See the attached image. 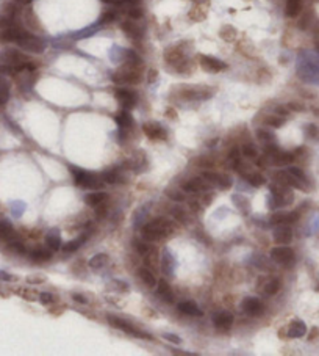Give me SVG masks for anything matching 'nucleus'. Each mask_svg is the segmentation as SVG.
I'll list each match as a JSON object with an SVG mask.
<instances>
[{"label":"nucleus","mask_w":319,"mask_h":356,"mask_svg":"<svg viewBox=\"0 0 319 356\" xmlns=\"http://www.w3.org/2000/svg\"><path fill=\"white\" fill-rule=\"evenodd\" d=\"M114 19H116V13H114L113 10H106V11H103V13H102L99 24H100V26H103V24H110V22H113Z\"/></svg>","instance_id":"nucleus-40"},{"label":"nucleus","mask_w":319,"mask_h":356,"mask_svg":"<svg viewBox=\"0 0 319 356\" xmlns=\"http://www.w3.org/2000/svg\"><path fill=\"white\" fill-rule=\"evenodd\" d=\"M158 287V295L163 297L166 301H174V294H172V289L169 286L164 279H161L160 283H157Z\"/></svg>","instance_id":"nucleus-25"},{"label":"nucleus","mask_w":319,"mask_h":356,"mask_svg":"<svg viewBox=\"0 0 319 356\" xmlns=\"http://www.w3.org/2000/svg\"><path fill=\"white\" fill-rule=\"evenodd\" d=\"M102 179L105 184H118L121 182V177H119V173L114 171V170H108V171H105L102 174Z\"/></svg>","instance_id":"nucleus-38"},{"label":"nucleus","mask_w":319,"mask_h":356,"mask_svg":"<svg viewBox=\"0 0 319 356\" xmlns=\"http://www.w3.org/2000/svg\"><path fill=\"white\" fill-rule=\"evenodd\" d=\"M149 77H147V80L149 82H151V83H154L155 80H157V77H158V72L155 71V69H151V71H149V74H147Z\"/></svg>","instance_id":"nucleus-57"},{"label":"nucleus","mask_w":319,"mask_h":356,"mask_svg":"<svg viewBox=\"0 0 319 356\" xmlns=\"http://www.w3.org/2000/svg\"><path fill=\"white\" fill-rule=\"evenodd\" d=\"M302 11V0H286L285 13L288 17H297Z\"/></svg>","instance_id":"nucleus-20"},{"label":"nucleus","mask_w":319,"mask_h":356,"mask_svg":"<svg viewBox=\"0 0 319 356\" xmlns=\"http://www.w3.org/2000/svg\"><path fill=\"white\" fill-rule=\"evenodd\" d=\"M121 30L132 39H139L142 36V29L136 26V22H133V20H124L121 24Z\"/></svg>","instance_id":"nucleus-16"},{"label":"nucleus","mask_w":319,"mask_h":356,"mask_svg":"<svg viewBox=\"0 0 319 356\" xmlns=\"http://www.w3.org/2000/svg\"><path fill=\"white\" fill-rule=\"evenodd\" d=\"M293 240V231L288 226H279L274 231V242L279 245H288Z\"/></svg>","instance_id":"nucleus-15"},{"label":"nucleus","mask_w":319,"mask_h":356,"mask_svg":"<svg viewBox=\"0 0 319 356\" xmlns=\"http://www.w3.org/2000/svg\"><path fill=\"white\" fill-rule=\"evenodd\" d=\"M231 184H233V181H231V177L227 176V174H219V179H218V182H216V185L221 188V190H228V188L231 187Z\"/></svg>","instance_id":"nucleus-39"},{"label":"nucleus","mask_w":319,"mask_h":356,"mask_svg":"<svg viewBox=\"0 0 319 356\" xmlns=\"http://www.w3.org/2000/svg\"><path fill=\"white\" fill-rule=\"evenodd\" d=\"M44 278H38V276H28V283H42Z\"/></svg>","instance_id":"nucleus-60"},{"label":"nucleus","mask_w":319,"mask_h":356,"mask_svg":"<svg viewBox=\"0 0 319 356\" xmlns=\"http://www.w3.org/2000/svg\"><path fill=\"white\" fill-rule=\"evenodd\" d=\"M199 65L207 72H221V71L228 68L227 63H224L215 57H210V55H199Z\"/></svg>","instance_id":"nucleus-8"},{"label":"nucleus","mask_w":319,"mask_h":356,"mask_svg":"<svg viewBox=\"0 0 319 356\" xmlns=\"http://www.w3.org/2000/svg\"><path fill=\"white\" fill-rule=\"evenodd\" d=\"M210 185L211 184L205 177H194V179L188 181L183 185V188H185L186 192H189V193H200V192H207Z\"/></svg>","instance_id":"nucleus-14"},{"label":"nucleus","mask_w":319,"mask_h":356,"mask_svg":"<svg viewBox=\"0 0 319 356\" xmlns=\"http://www.w3.org/2000/svg\"><path fill=\"white\" fill-rule=\"evenodd\" d=\"M106 198H108V196H106V193H103V192H96V193H90L88 196H84V202L96 209L97 206L103 204V202L106 201Z\"/></svg>","instance_id":"nucleus-21"},{"label":"nucleus","mask_w":319,"mask_h":356,"mask_svg":"<svg viewBox=\"0 0 319 356\" xmlns=\"http://www.w3.org/2000/svg\"><path fill=\"white\" fill-rule=\"evenodd\" d=\"M16 2L20 4V5H28V4L32 2V0H16Z\"/></svg>","instance_id":"nucleus-61"},{"label":"nucleus","mask_w":319,"mask_h":356,"mask_svg":"<svg viewBox=\"0 0 319 356\" xmlns=\"http://www.w3.org/2000/svg\"><path fill=\"white\" fill-rule=\"evenodd\" d=\"M139 4V0H118L116 5H129V7H135Z\"/></svg>","instance_id":"nucleus-54"},{"label":"nucleus","mask_w":319,"mask_h":356,"mask_svg":"<svg viewBox=\"0 0 319 356\" xmlns=\"http://www.w3.org/2000/svg\"><path fill=\"white\" fill-rule=\"evenodd\" d=\"M116 99L119 100V104L122 106V109L125 110H130L136 106V94L130 90H125V88H118L114 91Z\"/></svg>","instance_id":"nucleus-10"},{"label":"nucleus","mask_w":319,"mask_h":356,"mask_svg":"<svg viewBox=\"0 0 319 356\" xmlns=\"http://www.w3.org/2000/svg\"><path fill=\"white\" fill-rule=\"evenodd\" d=\"M142 131L144 134L151 138V140H160V138H166V132L164 129L161 128V125L158 122H154V121H149V122H144L142 124Z\"/></svg>","instance_id":"nucleus-12"},{"label":"nucleus","mask_w":319,"mask_h":356,"mask_svg":"<svg viewBox=\"0 0 319 356\" xmlns=\"http://www.w3.org/2000/svg\"><path fill=\"white\" fill-rule=\"evenodd\" d=\"M213 323L219 331H227L233 325V316L227 311H218L216 314H213Z\"/></svg>","instance_id":"nucleus-11"},{"label":"nucleus","mask_w":319,"mask_h":356,"mask_svg":"<svg viewBox=\"0 0 319 356\" xmlns=\"http://www.w3.org/2000/svg\"><path fill=\"white\" fill-rule=\"evenodd\" d=\"M257 137H258L263 143H272V140H274L272 132H269V131H263V129L257 132Z\"/></svg>","instance_id":"nucleus-42"},{"label":"nucleus","mask_w":319,"mask_h":356,"mask_svg":"<svg viewBox=\"0 0 319 356\" xmlns=\"http://www.w3.org/2000/svg\"><path fill=\"white\" fill-rule=\"evenodd\" d=\"M0 279H4V281H11L13 276H10L8 273H5V271H0Z\"/></svg>","instance_id":"nucleus-59"},{"label":"nucleus","mask_w":319,"mask_h":356,"mask_svg":"<svg viewBox=\"0 0 319 356\" xmlns=\"http://www.w3.org/2000/svg\"><path fill=\"white\" fill-rule=\"evenodd\" d=\"M271 193H272V207H280L293 202V192L283 184H272L271 185Z\"/></svg>","instance_id":"nucleus-6"},{"label":"nucleus","mask_w":319,"mask_h":356,"mask_svg":"<svg viewBox=\"0 0 319 356\" xmlns=\"http://www.w3.org/2000/svg\"><path fill=\"white\" fill-rule=\"evenodd\" d=\"M30 258L33 261H38V262H46V261H49L52 258V251H49L47 248L38 246V248H35L32 253H30Z\"/></svg>","instance_id":"nucleus-22"},{"label":"nucleus","mask_w":319,"mask_h":356,"mask_svg":"<svg viewBox=\"0 0 319 356\" xmlns=\"http://www.w3.org/2000/svg\"><path fill=\"white\" fill-rule=\"evenodd\" d=\"M16 44L24 49L27 52H32V54H42L46 49V41L36 36V35H32L28 32H22V35L19 36V39L16 41Z\"/></svg>","instance_id":"nucleus-4"},{"label":"nucleus","mask_w":319,"mask_h":356,"mask_svg":"<svg viewBox=\"0 0 319 356\" xmlns=\"http://www.w3.org/2000/svg\"><path fill=\"white\" fill-rule=\"evenodd\" d=\"M144 262H146L147 267H152V268L158 267V251L155 248L149 249L147 253L144 255Z\"/></svg>","instance_id":"nucleus-31"},{"label":"nucleus","mask_w":319,"mask_h":356,"mask_svg":"<svg viewBox=\"0 0 319 356\" xmlns=\"http://www.w3.org/2000/svg\"><path fill=\"white\" fill-rule=\"evenodd\" d=\"M106 264H108V256H106L105 253H99V255H96V256L90 261V267H91L93 270H100V268H103Z\"/></svg>","instance_id":"nucleus-30"},{"label":"nucleus","mask_w":319,"mask_h":356,"mask_svg":"<svg viewBox=\"0 0 319 356\" xmlns=\"http://www.w3.org/2000/svg\"><path fill=\"white\" fill-rule=\"evenodd\" d=\"M294 177H297L299 179L301 182H304V184H307V177H305V174H304V171L301 170V168H296V166H293V168H289L288 170Z\"/></svg>","instance_id":"nucleus-43"},{"label":"nucleus","mask_w":319,"mask_h":356,"mask_svg":"<svg viewBox=\"0 0 319 356\" xmlns=\"http://www.w3.org/2000/svg\"><path fill=\"white\" fill-rule=\"evenodd\" d=\"M166 195H169V196H171L172 199H176V201H183V199H185V195H183L182 192L176 190V188H167Z\"/></svg>","instance_id":"nucleus-44"},{"label":"nucleus","mask_w":319,"mask_h":356,"mask_svg":"<svg viewBox=\"0 0 319 356\" xmlns=\"http://www.w3.org/2000/svg\"><path fill=\"white\" fill-rule=\"evenodd\" d=\"M314 49H316V52L319 54V36L314 39Z\"/></svg>","instance_id":"nucleus-62"},{"label":"nucleus","mask_w":319,"mask_h":356,"mask_svg":"<svg viewBox=\"0 0 319 356\" xmlns=\"http://www.w3.org/2000/svg\"><path fill=\"white\" fill-rule=\"evenodd\" d=\"M136 246H138V253H139V255H142V256H144V255L147 253V251H149V249H151V246H149L147 243H144V242H139V243H138Z\"/></svg>","instance_id":"nucleus-51"},{"label":"nucleus","mask_w":319,"mask_h":356,"mask_svg":"<svg viewBox=\"0 0 319 356\" xmlns=\"http://www.w3.org/2000/svg\"><path fill=\"white\" fill-rule=\"evenodd\" d=\"M10 249L11 251H14V253H17V255H24L25 253V246H24V243H20V242H16V240H13L11 243H10Z\"/></svg>","instance_id":"nucleus-41"},{"label":"nucleus","mask_w":319,"mask_h":356,"mask_svg":"<svg viewBox=\"0 0 319 356\" xmlns=\"http://www.w3.org/2000/svg\"><path fill=\"white\" fill-rule=\"evenodd\" d=\"M221 36L224 41H227V43H231V41H235V38H237V30L231 26H224L221 29Z\"/></svg>","instance_id":"nucleus-34"},{"label":"nucleus","mask_w":319,"mask_h":356,"mask_svg":"<svg viewBox=\"0 0 319 356\" xmlns=\"http://www.w3.org/2000/svg\"><path fill=\"white\" fill-rule=\"evenodd\" d=\"M241 308L244 312L250 314V316H260V314H263V303L255 297L244 298L241 303Z\"/></svg>","instance_id":"nucleus-13"},{"label":"nucleus","mask_w":319,"mask_h":356,"mask_svg":"<svg viewBox=\"0 0 319 356\" xmlns=\"http://www.w3.org/2000/svg\"><path fill=\"white\" fill-rule=\"evenodd\" d=\"M262 290L265 292V295H275L280 290V281L277 278H271L265 283V286H262Z\"/></svg>","instance_id":"nucleus-24"},{"label":"nucleus","mask_w":319,"mask_h":356,"mask_svg":"<svg viewBox=\"0 0 319 356\" xmlns=\"http://www.w3.org/2000/svg\"><path fill=\"white\" fill-rule=\"evenodd\" d=\"M269 159H271V162L274 165H288V163H291L294 160V154L293 152H282V151H279L277 154H274Z\"/></svg>","instance_id":"nucleus-26"},{"label":"nucleus","mask_w":319,"mask_h":356,"mask_svg":"<svg viewBox=\"0 0 319 356\" xmlns=\"http://www.w3.org/2000/svg\"><path fill=\"white\" fill-rule=\"evenodd\" d=\"M141 68L142 66L124 63V65L111 75V79L114 83H119V85H135V83H139L142 79Z\"/></svg>","instance_id":"nucleus-2"},{"label":"nucleus","mask_w":319,"mask_h":356,"mask_svg":"<svg viewBox=\"0 0 319 356\" xmlns=\"http://www.w3.org/2000/svg\"><path fill=\"white\" fill-rule=\"evenodd\" d=\"M297 220H299V212H291V214H286V223H288V224L296 223Z\"/></svg>","instance_id":"nucleus-52"},{"label":"nucleus","mask_w":319,"mask_h":356,"mask_svg":"<svg viewBox=\"0 0 319 356\" xmlns=\"http://www.w3.org/2000/svg\"><path fill=\"white\" fill-rule=\"evenodd\" d=\"M179 311L186 314V316H191V317L202 316L200 308L194 301H182V303H179Z\"/></svg>","instance_id":"nucleus-18"},{"label":"nucleus","mask_w":319,"mask_h":356,"mask_svg":"<svg viewBox=\"0 0 319 356\" xmlns=\"http://www.w3.org/2000/svg\"><path fill=\"white\" fill-rule=\"evenodd\" d=\"M0 237H4V239H7V240H13V239L16 237L11 223L7 221V220L0 221Z\"/></svg>","instance_id":"nucleus-29"},{"label":"nucleus","mask_w":319,"mask_h":356,"mask_svg":"<svg viewBox=\"0 0 319 356\" xmlns=\"http://www.w3.org/2000/svg\"><path fill=\"white\" fill-rule=\"evenodd\" d=\"M305 334H307V325H305L302 320H293V322L289 323L288 338L299 339V338H304Z\"/></svg>","instance_id":"nucleus-17"},{"label":"nucleus","mask_w":319,"mask_h":356,"mask_svg":"<svg viewBox=\"0 0 319 356\" xmlns=\"http://www.w3.org/2000/svg\"><path fill=\"white\" fill-rule=\"evenodd\" d=\"M202 177H205L210 184H216L218 182V179H219V174L218 173H215V171H204V176Z\"/></svg>","instance_id":"nucleus-46"},{"label":"nucleus","mask_w":319,"mask_h":356,"mask_svg":"<svg viewBox=\"0 0 319 356\" xmlns=\"http://www.w3.org/2000/svg\"><path fill=\"white\" fill-rule=\"evenodd\" d=\"M72 298H74L77 303H81V304H86V303H88V298L84 297V295H81V294H72Z\"/></svg>","instance_id":"nucleus-55"},{"label":"nucleus","mask_w":319,"mask_h":356,"mask_svg":"<svg viewBox=\"0 0 319 356\" xmlns=\"http://www.w3.org/2000/svg\"><path fill=\"white\" fill-rule=\"evenodd\" d=\"M129 16L132 17V19H141L142 17V10L139 8V7H130V10H129Z\"/></svg>","instance_id":"nucleus-47"},{"label":"nucleus","mask_w":319,"mask_h":356,"mask_svg":"<svg viewBox=\"0 0 319 356\" xmlns=\"http://www.w3.org/2000/svg\"><path fill=\"white\" fill-rule=\"evenodd\" d=\"M172 233V226L166 218H157L142 226V239L147 242H155Z\"/></svg>","instance_id":"nucleus-1"},{"label":"nucleus","mask_w":319,"mask_h":356,"mask_svg":"<svg viewBox=\"0 0 319 356\" xmlns=\"http://www.w3.org/2000/svg\"><path fill=\"white\" fill-rule=\"evenodd\" d=\"M174 218L176 220H179L180 223H185V220H186V217H185V212L182 211V209H174Z\"/></svg>","instance_id":"nucleus-50"},{"label":"nucleus","mask_w":319,"mask_h":356,"mask_svg":"<svg viewBox=\"0 0 319 356\" xmlns=\"http://www.w3.org/2000/svg\"><path fill=\"white\" fill-rule=\"evenodd\" d=\"M102 2H105V4H110V5H116V4H118V0H102Z\"/></svg>","instance_id":"nucleus-63"},{"label":"nucleus","mask_w":319,"mask_h":356,"mask_svg":"<svg viewBox=\"0 0 319 356\" xmlns=\"http://www.w3.org/2000/svg\"><path fill=\"white\" fill-rule=\"evenodd\" d=\"M271 223L272 224H285L286 223V214H274L272 217H271Z\"/></svg>","instance_id":"nucleus-45"},{"label":"nucleus","mask_w":319,"mask_h":356,"mask_svg":"<svg viewBox=\"0 0 319 356\" xmlns=\"http://www.w3.org/2000/svg\"><path fill=\"white\" fill-rule=\"evenodd\" d=\"M265 122H266L268 125H271V128H282L283 122H285V118L275 113V115L266 116V118H265Z\"/></svg>","instance_id":"nucleus-35"},{"label":"nucleus","mask_w":319,"mask_h":356,"mask_svg":"<svg viewBox=\"0 0 319 356\" xmlns=\"http://www.w3.org/2000/svg\"><path fill=\"white\" fill-rule=\"evenodd\" d=\"M164 339L169 341V342H172V344H176V345L182 344V339L179 336H176V334H164Z\"/></svg>","instance_id":"nucleus-49"},{"label":"nucleus","mask_w":319,"mask_h":356,"mask_svg":"<svg viewBox=\"0 0 319 356\" xmlns=\"http://www.w3.org/2000/svg\"><path fill=\"white\" fill-rule=\"evenodd\" d=\"M241 152H243V156L244 157H247V159H257L258 157V149H257V146L255 144H244L243 148H241Z\"/></svg>","instance_id":"nucleus-37"},{"label":"nucleus","mask_w":319,"mask_h":356,"mask_svg":"<svg viewBox=\"0 0 319 356\" xmlns=\"http://www.w3.org/2000/svg\"><path fill=\"white\" fill-rule=\"evenodd\" d=\"M247 181L252 187H262L266 184V177L262 174V173H249L247 176Z\"/></svg>","instance_id":"nucleus-32"},{"label":"nucleus","mask_w":319,"mask_h":356,"mask_svg":"<svg viewBox=\"0 0 319 356\" xmlns=\"http://www.w3.org/2000/svg\"><path fill=\"white\" fill-rule=\"evenodd\" d=\"M299 74L305 82L319 83V57L304 54L299 63Z\"/></svg>","instance_id":"nucleus-3"},{"label":"nucleus","mask_w":319,"mask_h":356,"mask_svg":"<svg viewBox=\"0 0 319 356\" xmlns=\"http://www.w3.org/2000/svg\"><path fill=\"white\" fill-rule=\"evenodd\" d=\"M138 273H139V276H141L142 283H144L147 287H155V286H157V279H155L154 273H152V271L149 270L147 267H141Z\"/></svg>","instance_id":"nucleus-27"},{"label":"nucleus","mask_w":319,"mask_h":356,"mask_svg":"<svg viewBox=\"0 0 319 356\" xmlns=\"http://www.w3.org/2000/svg\"><path fill=\"white\" fill-rule=\"evenodd\" d=\"M46 242H47V246L52 251H56V249L61 248V237H60L58 229H52V231L46 236Z\"/></svg>","instance_id":"nucleus-23"},{"label":"nucleus","mask_w":319,"mask_h":356,"mask_svg":"<svg viewBox=\"0 0 319 356\" xmlns=\"http://www.w3.org/2000/svg\"><path fill=\"white\" fill-rule=\"evenodd\" d=\"M166 116H167V118H172V119H177V113H176L174 109H167V110H166Z\"/></svg>","instance_id":"nucleus-58"},{"label":"nucleus","mask_w":319,"mask_h":356,"mask_svg":"<svg viewBox=\"0 0 319 356\" xmlns=\"http://www.w3.org/2000/svg\"><path fill=\"white\" fill-rule=\"evenodd\" d=\"M71 173L74 174V179H75V184L80 187V188H100L103 187V179L102 177H97L96 174L93 173H86V171H81V170H77V168H72L71 166Z\"/></svg>","instance_id":"nucleus-5"},{"label":"nucleus","mask_w":319,"mask_h":356,"mask_svg":"<svg viewBox=\"0 0 319 356\" xmlns=\"http://www.w3.org/2000/svg\"><path fill=\"white\" fill-rule=\"evenodd\" d=\"M271 259L275 261L277 264H282V265H291L294 261V251L286 245L275 246L271 251Z\"/></svg>","instance_id":"nucleus-7"},{"label":"nucleus","mask_w":319,"mask_h":356,"mask_svg":"<svg viewBox=\"0 0 319 356\" xmlns=\"http://www.w3.org/2000/svg\"><path fill=\"white\" fill-rule=\"evenodd\" d=\"M106 320H108V323L113 325L118 329H122V331L129 333V334H135V336H138V338H149V339H152V336H149V334H144V333L138 331L129 322H125V320H122V319H119L116 316H108V317H106Z\"/></svg>","instance_id":"nucleus-9"},{"label":"nucleus","mask_w":319,"mask_h":356,"mask_svg":"<svg viewBox=\"0 0 319 356\" xmlns=\"http://www.w3.org/2000/svg\"><path fill=\"white\" fill-rule=\"evenodd\" d=\"M161 268L164 273L167 275H172V256L169 251H166V253L163 255V262H161Z\"/></svg>","instance_id":"nucleus-36"},{"label":"nucleus","mask_w":319,"mask_h":356,"mask_svg":"<svg viewBox=\"0 0 319 356\" xmlns=\"http://www.w3.org/2000/svg\"><path fill=\"white\" fill-rule=\"evenodd\" d=\"M39 300L42 304H50L53 303V295L49 294V292H42V294H39Z\"/></svg>","instance_id":"nucleus-48"},{"label":"nucleus","mask_w":319,"mask_h":356,"mask_svg":"<svg viewBox=\"0 0 319 356\" xmlns=\"http://www.w3.org/2000/svg\"><path fill=\"white\" fill-rule=\"evenodd\" d=\"M116 124L121 128V131L130 129L132 125H133V116H132L129 112H127V110H124V112H121L119 115H116Z\"/></svg>","instance_id":"nucleus-19"},{"label":"nucleus","mask_w":319,"mask_h":356,"mask_svg":"<svg viewBox=\"0 0 319 356\" xmlns=\"http://www.w3.org/2000/svg\"><path fill=\"white\" fill-rule=\"evenodd\" d=\"M10 99V83L5 77L0 75V106L7 104Z\"/></svg>","instance_id":"nucleus-28"},{"label":"nucleus","mask_w":319,"mask_h":356,"mask_svg":"<svg viewBox=\"0 0 319 356\" xmlns=\"http://www.w3.org/2000/svg\"><path fill=\"white\" fill-rule=\"evenodd\" d=\"M286 107H288V109H291V110H294V112H302V110H304V106H302V104H297V102H289Z\"/></svg>","instance_id":"nucleus-53"},{"label":"nucleus","mask_w":319,"mask_h":356,"mask_svg":"<svg viewBox=\"0 0 319 356\" xmlns=\"http://www.w3.org/2000/svg\"><path fill=\"white\" fill-rule=\"evenodd\" d=\"M84 240H86V236H81V237H78V239H75L72 242H68L65 246H63V249H65L66 253H74V251H77L83 245Z\"/></svg>","instance_id":"nucleus-33"},{"label":"nucleus","mask_w":319,"mask_h":356,"mask_svg":"<svg viewBox=\"0 0 319 356\" xmlns=\"http://www.w3.org/2000/svg\"><path fill=\"white\" fill-rule=\"evenodd\" d=\"M307 131H308L310 137H313V138H317V135H319V131H317V128H316V125H308V128H307Z\"/></svg>","instance_id":"nucleus-56"}]
</instances>
